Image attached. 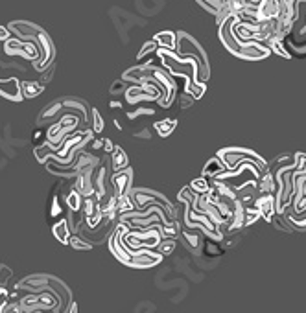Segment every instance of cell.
I'll use <instances>...</instances> for the list:
<instances>
[{
	"label": "cell",
	"mask_w": 306,
	"mask_h": 313,
	"mask_svg": "<svg viewBox=\"0 0 306 313\" xmlns=\"http://www.w3.org/2000/svg\"><path fill=\"white\" fill-rule=\"evenodd\" d=\"M129 230V225L124 221H120L118 225H114L113 234L109 236V247L113 250V254L116 256L118 262H122L124 265H129V267L135 269H147V267H155L163 262V254L157 252V250H149V249H129L125 247L122 238L124 234Z\"/></svg>",
	"instance_id": "1"
},
{
	"label": "cell",
	"mask_w": 306,
	"mask_h": 313,
	"mask_svg": "<svg viewBox=\"0 0 306 313\" xmlns=\"http://www.w3.org/2000/svg\"><path fill=\"white\" fill-rule=\"evenodd\" d=\"M218 159L223 162L225 166V170H234L236 166H240L242 162H251V164L256 166V170L260 171V175H264L266 171H269V166L264 159H262L260 155L255 153V151H251L247 148H225V149H220L218 155H216Z\"/></svg>",
	"instance_id": "2"
},
{
	"label": "cell",
	"mask_w": 306,
	"mask_h": 313,
	"mask_svg": "<svg viewBox=\"0 0 306 313\" xmlns=\"http://www.w3.org/2000/svg\"><path fill=\"white\" fill-rule=\"evenodd\" d=\"M177 35V46L176 50L179 56H187V57H194L196 61H198V67H199V81H207L210 76V70H209V59H207V54L205 50L199 46V43L194 37H190L188 34L185 32H179Z\"/></svg>",
	"instance_id": "3"
},
{
	"label": "cell",
	"mask_w": 306,
	"mask_h": 313,
	"mask_svg": "<svg viewBox=\"0 0 306 313\" xmlns=\"http://www.w3.org/2000/svg\"><path fill=\"white\" fill-rule=\"evenodd\" d=\"M131 199L135 203L136 208H146V206H159L161 210L165 212V216L168 221H176V208L170 201L166 199L165 195H161L159 192L153 190H146V188H138V190H131Z\"/></svg>",
	"instance_id": "4"
},
{
	"label": "cell",
	"mask_w": 306,
	"mask_h": 313,
	"mask_svg": "<svg viewBox=\"0 0 306 313\" xmlns=\"http://www.w3.org/2000/svg\"><path fill=\"white\" fill-rule=\"evenodd\" d=\"M109 181H111L113 194L116 195V197H118V195L131 194V190H133V170L127 166L124 170L113 171V175L109 177Z\"/></svg>",
	"instance_id": "5"
},
{
	"label": "cell",
	"mask_w": 306,
	"mask_h": 313,
	"mask_svg": "<svg viewBox=\"0 0 306 313\" xmlns=\"http://www.w3.org/2000/svg\"><path fill=\"white\" fill-rule=\"evenodd\" d=\"M253 206L260 212V217L271 223L273 216L277 214V205H275V194L267 192V194H258L253 201Z\"/></svg>",
	"instance_id": "6"
},
{
	"label": "cell",
	"mask_w": 306,
	"mask_h": 313,
	"mask_svg": "<svg viewBox=\"0 0 306 313\" xmlns=\"http://www.w3.org/2000/svg\"><path fill=\"white\" fill-rule=\"evenodd\" d=\"M0 96L10 100V102H23V91H21V81L17 78L10 80H0Z\"/></svg>",
	"instance_id": "7"
},
{
	"label": "cell",
	"mask_w": 306,
	"mask_h": 313,
	"mask_svg": "<svg viewBox=\"0 0 306 313\" xmlns=\"http://www.w3.org/2000/svg\"><path fill=\"white\" fill-rule=\"evenodd\" d=\"M48 287V276L45 274H35V276H26V278L17 284V289H23L26 293H41V291H45Z\"/></svg>",
	"instance_id": "8"
},
{
	"label": "cell",
	"mask_w": 306,
	"mask_h": 313,
	"mask_svg": "<svg viewBox=\"0 0 306 313\" xmlns=\"http://www.w3.org/2000/svg\"><path fill=\"white\" fill-rule=\"evenodd\" d=\"M109 162H111V170L113 171H120V170H124V168L129 166L127 155H125V151L120 148V146H114V149L111 151V159H109Z\"/></svg>",
	"instance_id": "9"
},
{
	"label": "cell",
	"mask_w": 306,
	"mask_h": 313,
	"mask_svg": "<svg viewBox=\"0 0 306 313\" xmlns=\"http://www.w3.org/2000/svg\"><path fill=\"white\" fill-rule=\"evenodd\" d=\"M153 41L157 43L159 48H165V50H176L177 46V35L174 32H159L153 37Z\"/></svg>",
	"instance_id": "10"
},
{
	"label": "cell",
	"mask_w": 306,
	"mask_h": 313,
	"mask_svg": "<svg viewBox=\"0 0 306 313\" xmlns=\"http://www.w3.org/2000/svg\"><path fill=\"white\" fill-rule=\"evenodd\" d=\"M63 203H65V199H63V197L57 194V192H54V194H52L50 208H48V216H50V217H59V219L67 216L68 208H63Z\"/></svg>",
	"instance_id": "11"
},
{
	"label": "cell",
	"mask_w": 306,
	"mask_h": 313,
	"mask_svg": "<svg viewBox=\"0 0 306 313\" xmlns=\"http://www.w3.org/2000/svg\"><path fill=\"white\" fill-rule=\"evenodd\" d=\"M52 230H54V236H56L57 241H61V243L67 245L68 241V236H70V228H68V223H67V217H61L57 223H54V227H52Z\"/></svg>",
	"instance_id": "12"
},
{
	"label": "cell",
	"mask_w": 306,
	"mask_h": 313,
	"mask_svg": "<svg viewBox=\"0 0 306 313\" xmlns=\"http://www.w3.org/2000/svg\"><path fill=\"white\" fill-rule=\"evenodd\" d=\"M155 131H157V135L159 137H170L172 133H174V129L177 127V120L174 118H165V120H159V122H155Z\"/></svg>",
	"instance_id": "13"
},
{
	"label": "cell",
	"mask_w": 306,
	"mask_h": 313,
	"mask_svg": "<svg viewBox=\"0 0 306 313\" xmlns=\"http://www.w3.org/2000/svg\"><path fill=\"white\" fill-rule=\"evenodd\" d=\"M223 171H225V166H223V162H221L218 157H214V159L210 160L209 164L203 168V177H209V179H218V177H220Z\"/></svg>",
	"instance_id": "14"
},
{
	"label": "cell",
	"mask_w": 306,
	"mask_h": 313,
	"mask_svg": "<svg viewBox=\"0 0 306 313\" xmlns=\"http://www.w3.org/2000/svg\"><path fill=\"white\" fill-rule=\"evenodd\" d=\"M21 91L23 98H35L45 91V85H41L39 81H21Z\"/></svg>",
	"instance_id": "15"
},
{
	"label": "cell",
	"mask_w": 306,
	"mask_h": 313,
	"mask_svg": "<svg viewBox=\"0 0 306 313\" xmlns=\"http://www.w3.org/2000/svg\"><path fill=\"white\" fill-rule=\"evenodd\" d=\"M67 245L68 247H72V249H76V250H91L92 247H94V245L89 243L85 238H81L78 232H72L70 236H68Z\"/></svg>",
	"instance_id": "16"
},
{
	"label": "cell",
	"mask_w": 306,
	"mask_h": 313,
	"mask_svg": "<svg viewBox=\"0 0 306 313\" xmlns=\"http://www.w3.org/2000/svg\"><path fill=\"white\" fill-rule=\"evenodd\" d=\"M190 190H192L194 194H210V192H212L210 179H207V177H199V179L190 182Z\"/></svg>",
	"instance_id": "17"
},
{
	"label": "cell",
	"mask_w": 306,
	"mask_h": 313,
	"mask_svg": "<svg viewBox=\"0 0 306 313\" xmlns=\"http://www.w3.org/2000/svg\"><path fill=\"white\" fill-rule=\"evenodd\" d=\"M63 103V109H68V111H76V114H81V118L87 120L89 118V114H87V107L83 105V103L80 102V100H65Z\"/></svg>",
	"instance_id": "18"
},
{
	"label": "cell",
	"mask_w": 306,
	"mask_h": 313,
	"mask_svg": "<svg viewBox=\"0 0 306 313\" xmlns=\"http://www.w3.org/2000/svg\"><path fill=\"white\" fill-rule=\"evenodd\" d=\"M176 239L174 238H161V241L157 243V247H155V250L157 252H161L163 256L165 254H170V252H174V249H176Z\"/></svg>",
	"instance_id": "19"
},
{
	"label": "cell",
	"mask_w": 306,
	"mask_h": 313,
	"mask_svg": "<svg viewBox=\"0 0 306 313\" xmlns=\"http://www.w3.org/2000/svg\"><path fill=\"white\" fill-rule=\"evenodd\" d=\"M260 217V212L256 210L253 205H245V212H244V227H249L253 223Z\"/></svg>",
	"instance_id": "20"
},
{
	"label": "cell",
	"mask_w": 306,
	"mask_h": 313,
	"mask_svg": "<svg viewBox=\"0 0 306 313\" xmlns=\"http://www.w3.org/2000/svg\"><path fill=\"white\" fill-rule=\"evenodd\" d=\"M183 238H185V241H187L188 247H192L194 250H198V247L201 245L199 236L196 232H192V230H183Z\"/></svg>",
	"instance_id": "21"
},
{
	"label": "cell",
	"mask_w": 306,
	"mask_h": 313,
	"mask_svg": "<svg viewBox=\"0 0 306 313\" xmlns=\"http://www.w3.org/2000/svg\"><path fill=\"white\" fill-rule=\"evenodd\" d=\"M61 111H63V103L54 102L50 107H46L45 111H43V116H41V118L50 120V118H54V116H57V114H61Z\"/></svg>",
	"instance_id": "22"
},
{
	"label": "cell",
	"mask_w": 306,
	"mask_h": 313,
	"mask_svg": "<svg viewBox=\"0 0 306 313\" xmlns=\"http://www.w3.org/2000/svg\"><path fill=\"white\" fill-rule=\"evenodd\" d=\"M105 129V122H103L102 114L98 109H92V131L94 133H102Z\"/></svg>",
	"instance_id": "23"
},
{
	"label": "cell",
	"mask_w": 306,
	"mask_h": 313,
	"mask_svg": "<svg viewBox=\"0 0 306 313\" xmlns=\"http://www.w3.org/2000/svg\"><path fill=\"white\" fill-rule=\"evenodd\" d=\"M295 173L302 175L306 173V153H295Z\"/></svg>",
	"instance_id": "24"
},
{
	"label": "cell",
	"mask_w": 306,
	"mask_h": 313,
	"mask_svg": "<svg viewBox=\"0 0 306 313\" xmlns=\"http://www.w3.org/2000/svg\"><path fill=\"white\" fill-rule=\"evenodd\" d=\"M157 48H159V46H157V43H155V41H146V43H144V46H142V50L138 52V56H136V59H138V61H140V59H144V57L147 56V54H153V52L157 50Z\"/></svg>",
	"instance_id": "25"
},
{
	"label": "cell",
	"mask_w": 306,
	"mask_h": 313,
	"mask_svg": "<svg viewBox=\"0 0 306 313\" xmlns=\"http://www.w3.org/2000/svg\"><path fill=\"white\" fill-rule=\"evenodd\" d=\"M8 302H10V291L6 289V285H0V311H4Z\"/></svg>",
	"instance_id": "26"
},
{
	"label": "cell",
	"mask_w": 306,
	"mask_h": 313,
	"mask_svg": "<svg viewBox=\"0 0 306 313\" xmlns=\"http://www.w3.org/2000/svg\"><path fill=\"white\" fill-rule=\"evenodd\" d=\"M142 114H155V111L153 109H136V111H131V113H127V118L129 120H135L138 118V116H142Z\"/></svg>",
	"instance_id": "27"
},
{
	"label": "cell",
	"mask_w": 306,
	"mask_h": 313,
	"mask_svg": "<svg viewBox=\"0 0 306 313\" xmlns=\"http://www.w3.org/2000/svg\"><path fill=\"white\" fill-rule=\"evenodd\" d=\"M214 241H216V239H214ZM214 241H205V247H207V252H209V254H212V256H218V254H221V252H223V249H220V247H218Z\"/></svg>",
	"instance_id": "28"
},
{
	"label": "cell",
	"mask_w": 306,
	"mask_h": 313,
	"mask_svg": "<svg viewBox=\"0 0 306 313\" xmlns=\"http://www.w3.org/2000/svg\"><path fill=\"white\" fill-rule=\"evenodd\" d=\"M10 278H12V271H10L6 265H2V267H0V285H6Z\"/></svg>",
	"instance_id": "29"
},
{
	"label": "cell",
	"mask_w": 306,
	"mask_h": 313,
	"mask_svg": "<svg viewBox=\"0 0 306 313\" xmlns=\"http://www.w3.org/2000/svg\"><path fill=\"white\" fill-rule=\"evenodd\" d=\"M41 72H43V74H41V85H46V83H48V81L52 80V76H54V67H48V72H45V70H41Z\"/></svg>",
	"instance_id": "30"
},
{
	"label": "cell",
	"mask_w": 306,
	"mask_h": 313,
	"mask_svg": "<svg viewBox=\"0 0 306 313\" xmlns=\"http://www.w3.org/2000/svg\"><path fill=\"white\" fill-rule=\"evenodd\" d=\"M125 91V81L120 80V81H114V87H111V94H118V92H124Z\"/></svg>",
	"instance_id": "31"
},
{
	"label": "cell",
	"mask_w": 306,
	"mask_h": 313,
	"mask_svg": "<svg viewBox=\"0 0 306 313\" xmlns=\"http://www.w3.org/2000/svg\"><path fill=\"white\" fill-rule=\"evenodd\" d=\"M10 37H12L10 28H8V26H0V41H8Z\"/></svg>",
	"instance_id": "32"
},
{
	"label": "cell",
	"mask_w": 306,
	"mask_h": 313,
	"mask_svg": "<svg viewBox=\"0 0 306 313\" xmlns=\"http://www.w3.org/2000/svg\"><path fill=\"white\" fill-rule=\"evenodd\" d=\"M89 144H91V149H92V151H96V149H103V140H100V138H94V137H92V140Z\"/></svg>",
	"instance_id": "33"
},
{
	"label": "cell",
	"mask_w": 306,
	"mask_h": 313,
	"mask_svg": "<svg viewBox=\"0 0 306 313\" xmlns=\"http://www.w3.org/2000/svg\"><path fill=\"white\" fill-rule=\"evenodd\" d=\"M113 149H114V144L111 142V138H103V151L111 155V151H113Z\"/></svg>",
	"instance_id": "34"
},
{
	"label": "cell",
	"mask_w": 306,
	"mask_h": 313,
	"mask_svg": "<svg viewBox=\"0 0 306 313\" xmlns=\"http://www.w3.org/2000/svg\"><path fill=\"white\" fill-rule=\"evenodd\" d=\"M111 107H122V103H120V102H116V100H114V102H111Z\"/></svg>",
	"instance_id": "35"
}]
</instances>
